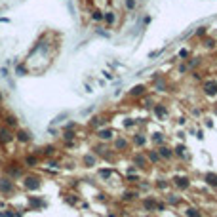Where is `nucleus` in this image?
I'll use <instances>...</instances> for the list:
<instances>
[{
	"mask_svg": "<svg viewBox=\"0 0 217 217\" xmlns=\"http://www.w3.org/2000/svg\"><path fill=\"white\" fill-rule=\"evenodd\" d=\"M15 192V181L10 175L0 177V194L2 196H12Z\"/></svg>",
	"mask_w": 217,
	"mask_h": 217,
	"instance_id": "nucleus-1",
	"label": "nucleus"
},
{
	"mask_svg": "<svg viewBox=\"0 0 217 217\" xmlns=\"http://www.w3.org/2000/svg\"><path fill=\"white\" fill-rule=\"evenodd\" d=\"M69 116V112H63V114H59V116H55L54 120H52V124L55 126V124H59V122H63V118H67Z\"/></svg>",
	"mask_w": 217,
	"mask_h": 217,
	"instance_id": "nucleus-43",
	"label": "nucleus"
},
{
	"mask_svg": "<svg viewBox=\"0 0 217 217\" xmlns=\"http://www.w3.org/2000/svg\"><path fill=\"white\" fill-rule=\"evenodd\" d=\"M154 103H156L154 97H152V95H149V93H145L143 97H141V107H143V109H152Z\"/></svg>",
	"mask_w": 217,
	"mask_h": 217,
	"instance_id": "nucleus-20",
	"label": "nucleus"
},
{
	"mask_svg": "<svg viewBox=\"0 0 217 217\" xmlns=\"http://www.w3.org/2000/svg\"><path fill=\"white\" fill-rule=\"evenodd\" d=\"M23 166H29V168L38 166V156H34V154H25V156H23Z\"/></svg>",
	"mask_w": 217,
	"mask_h": 217,
	"instance_id": "nucleus-21",
	"label": "nucleus"
},
{
	"mask_svg": "<svg viewBox=\"0 0 217 217\" xmlns=\"http://www.w3.org/2000/svg\"><path fill=\"white\" fill-rule=\"evenodd\" d=\"M152 88H154V91H168V80H166V78L160 75V78H158V76L154 78Z\"/></svg>",
	"mask_w": 217,
	"mask_h": 217,
	"instance_id": "nucleus-16",
	"label": "nucleus"
},
{
	"mask_svg": "<svg viewBox=\"0 0 217 217\" xmlns=\"http://www.w3.org/2000/svg\"><path fill=\"white\" fill-rule=\"evenodd\" d=\"M208 34V25H202V27H198L196 31H194V36L196 38H204Z\"/></svg>",
	"mask_w": 217,
	"mask_h": 217,
	"instance_id": "nucleus-37",
	"label": "nucleus"
},
{
	"mask_svg": "<svg viewBox=\"0 0 217 217\" xmlns=\"http://www.w3.org/2000/svg\"><path fill=\"white\" fill-rule=\"evenodd\" d=\"M82 164H84V168H93V166H97V154H93V152L86 154V156L82 158Z\"/></svg>",
	"mask_w": 217,
	"mask_h": 217,
	"instance_id": "nucleus-17",
	"label": "nucleus"
},
{
	"mask_svg": "<svg viewBox=\"0 0 217 217\" xmlns=\"http://www.w3.org/2000/svg\"><path fill=\"white\" fill-rule=\"evenodd\" d=\"M122 6H124V12H135L139 6V0H122Z\"/></svg>",
	"mask_w": 217,
	"mask_h": 217,
	"instance_id": "nucleus-23",
	"label": "nucleus"
},
{
	"mask_svg": "<svg viewBox=\"0 0 217 217\" xmlns=\"http://www.w3.org/2000/svg\"><path fill=\"white\" fill-rule=\"evenodd\" d=\"M162 52H164L162 48H160V50H154V52H151V54H149V59H154V57H158V55H160Z\"/></svg>",
	"mask_w": 217,
	"mask_h": 217,
	"instance_id": "nucleus-45",
	"label": "nucleus"
},
{
	"mask_svg": "<svg viewBox=\"0 0 217 217\" xmlns=\"http://www.w3.org/2000/svg\"><path fill=\"white\" fill-rule=\"evenodd\" d=\"M103 10H99V8H95V10H91V21H95V23H103Z\"/></svg>",
	"mask_w": 217,
	"mask_h": 217,
	"instance_id": "nucleus-26",
	"label": "nucleus"
},
{
	"mask_svg": "<svg viewBox=\"0 0 217 217\" xmlns=\"http://www.w3.org/2000/svg\"><path fill=\"white\" fill-rule=\"evenodd\" d=\"M105 124H107V118H105V116H93V118H91V126L97 128V130L103 128Z\"/></svg>",
	"mask_w": 217,
	"mask_h": 217,
	"instance_id": "nucleus-25",
	"label": "nucleus"
},
{
	"mask_svg": "<svg viewBox=\"0 0 217 217\" xmlns=\"http://www.w3.org/2000/svg\"><path fill=\"white\" fill-rule=\"evenodd\" d=\"M145 93H149L147 84H137V86H133V88L128 91V97H132V99H141Z\"/></svg>",
	"mask_w": 217,
	"mask_h": 217,
	"instance_id": "nucleus-6",
	"label": "nucleus"
},
{
	"mask_svg": "<svg viewBox=\"0 0 217 217\" xmlns=\"http://www.w3.org/2000/svg\"><path fill=\"white\" fill-rule=\"evenodd\" d=\"M103 23L111 29V27H114L116 23H118V13L116 12H112V10H107L105 13H103Z\"/></svg>",
	"mask_w": 217,
	"mask_h": 217,
	"instance_id": "nucleus-12",
	"label": "nucleus"
},
{
	"mask_svg": "<svg viewBox=\"0 0 217 217\" xmlns=\"http://www.w3.org/2000/svg\"><path fill=\"white\" fill-rule=\"evenodd\" d=\"M65 200H67V202H70V204H78L76 194H72V192H67V194H65Z\"/></svg>",
	"mask_w": 217,
	"mask_h": 217,
	"instance_id": "nucleus-41",
	"label": "nucleus"
},
{
	"mask_svg": "<svg viewBox=\"0 0 217 217\" xmlns=\"http://www.w3.org/2000/svg\"><path fill=\"white\" fill-rule=\"evenodd\" d=\"M55 151H57V149L54 147V145H46V147L42 149V154H44V156H54Z\"/></svg>",
	"mask_w": 217,
	"mask_h": 217,
	"instance_id": "nucleus-35",
	"label": "nucleus"
},
{
	"mask_svg": "<svg viewBox=\"0 0 217 217\" xmlns=\"http://www.w3.org/2000/svg\"><path fill=\"white\" fill-rule=\"evenodd\" d=\"M23 189L25 190H38L40 189V177L34 175V173L23 175Z\"/></svg>",
	"mask_w": 217,
	"mask_h": 217,
	"instance_id": "nucleus-3",
	"label": "nucleus"
},
{
	"mask_svg": "<svg viewBox=\"0 0 217 217\" xmlns=\"http://www.w3.org/2000/svg\"><path fill=\"white\" fill-rule=\"evenodd\" d=\"M173 156H181V158H187V154H185V145H175L173 147Z\"/></svg>",
	"mask_w": 217,
	"mask_h": 217,
	"instance_id": "nucleus-31",
	"label": "nucleus"
},
{
	"mask_svg": "<svg viewBox=\"0 0 217 217\" xmlns=\"http://www.w3.org/2000/svg\"><path fill=\"white\" fill-rule=\"evenodd\" d=\"M151 139L156 143V147H158V145H164V133H152Z\"/></svg>",
	"mask_w": 217,
	"mask_h": 217,
	"instance_id": "nucleus-40",
	"label": "nucleus"
},
{
	"mask_svg": "<svg viewBox=\"0 0 217 217\" xmlns=\"http://www.w3.org/2000/svg\"><path fill=\"white\" fill-rule=\"evenodd\" d=\"M15 75H17V76L29 75V67H27V65H17V67H15Z\"/></svg>",
	"mask_w": 217,
	"mask_h": 217,
	"instance_id": "nucleus-32",
	"label": "nucleus"
},
{
	"mask_svg": "<svg viewBox=\"0 0 217 217\" xmlns=\"http://www.w3.org/2000/svg\"><path fill=\"white\" fill-rule=\"evenodd\" d=\"M132 147H135V149H143L145 147V143H147V137H145V133H135V135H132Z\"/></svg>",
	"mask_w": 217,
	"mask_h": 217,
	"instance_id": "nucleus-14",
	"label": "nucleus"
},
{
	"mask_svg": "<svg viewBox=\"0 0 217 217\" xmlns=\"http://www.w3.org/2000/svg\"><path fill=\"white\" fill-rule=\"evenodd\" d=\"M132 164L137 168V170H147V168L151 166L149 160H147V154H145V152H135V154L132 156Z\"/></svg>",
	"mask_w": 217,
	"mask_h": 217,
	"instance_id": "nucleus-5",
	"label": "nucleus"
},
{
	"mask_svg": "<svg viewBox=\"0 0 217 217\" xmlns=\"http://www.w3.org/2000/svg\"><path fill=\"white\" fill-rule=\"evenodd\" d=\"M48 166H50V168H57L59 164H57L55 160H48Z\"/></svg>",
	"mask_w": 217,
	"mask_h": 217,
	"instance_id": "nucleus-48",
	"label": "nucleus"
},
{
	"mask_svg": "<svg viewBox=\"0 0 217 217\" xmlns=\"http://www.w3.org/2000/svg\"><path fill=\"white\" fill-rule=\"evenodd\" d=\"M124 126H126V128H130V126H135V120H133V118H126Z\"/></svg>",
	"mask_w": 217,
	"mask_h": 217,
	"instance_id": "nucleus-46",
	"label": "nucleus"
},
{
	"mask_svg": "<svg viewBox=\"0 0 217 217\" xmlns=\"http://www.w3.org/2000/svg\"><path fill=\"white\" fill-rule=\"evenodd\" d=\"M170 181H166V179H156V183H154V187L158 189V190H168L170 189Z\"/></svg>",
	"mask_w": 217,
	"mask_h": 217,
	"instance_id": "nucleus-30",
	"label": "nucleus"
},
{
	"mask_svg": "<svg viewBox=\"0 0 217 217\" xmlns=\"http://www.w3.org/2000/svg\"><path fill=\"white\" fill-rule=\"evenodd\" d=\"M2 217H21V213H19V211H12V209H6V211L2 213Z\"/></svg>",
	"mask_w": 217,
	"mask_h": 217,
	"instance_id": "nucleus-44",
	"label": "nucleus"
},
{
	"mask_svg": "<svg viewBox=\"0 0 217 217\" xmlns=\"http://www.w3.org/2000/svg\"><path fill=\"white\" fill-rule=\"evenodd\" d=\"M190 57V50L189 48H183V50H179V54H177V59H183V61H187Z\"/></svg>",
	"mask_w": 217,
	"mask_h": 217,
	"instance_id": "nucleus-38",
	"label": "nucleus"
},
{
	"mask_svg": "<svg viewBox=\"0 0 217 217\" xmlns=\"http://www.w3.org/2000/svg\"><path fill=\"white\" fill-rule=\"evenodd\" d=\"M130 147H132V141L124 135H116L112 139V151L114 152H126V151H130Z\"/></svg>",
	"mask_w": 217,
	"mask_h": 217,
	"instance_id": "nucleus-2",
	"label": "nucleus"
},
{
	"mask_svg": "<svg viewBox=\"0 0 217 217\" xmlns=\"http://www.w3.org/2000/svg\"><path fill=\"white\" fill-rule=\"evenodd\" d=\"M164 209H166V204H164V202H158V204H156V211H164Z\"/></svg>",
	"mask_w": 217,
	"mask_h": 217,
	"instance_id": "nucleus-47",
	"label": "nucleus"
},
{
	"mask_svg": "<svg viewBox=\"0 0 217 217\" xmlns=\"http://www.w3.org/2000/svg\"><path fill=\"white\" fill-rule=\"evenodd\" d=\"M204 181H206L209 187H217V173H206V175H204Z\"/></svg>",
	"mask_w": 217,
	"mask_h": 217,
	"instance_id": "nucleus-29",
	"label": "nucleus"
},
{
	"mask_svg": "<svg viewBox=\"0 0 217 217\" xmlns=\"http://www.w3.org/2000/svg\"><path fill=\"white\" fill-rule=\"evenodd\" d=\"M185 217H202V211L194 206H187L185 208Z\"/></svg>",
	"mask_w": 217,
	"mask_h": 217,
	"instance_id": "nucleus-24",
	"label": "nucleus"
},
{
	"mask_svg": "<svg viewBox=\"0 0 217 217\" xmlns=\"http://www.w3.org/2000/svg\"><path fill=\"white\" fill-rule=\"evenodd\" d=\"M75 137H76L75 130H65V132H63V139H65V141H69V143L75 141Z\"/></svg>",
	"mask_w": 217,
	"mask_h": 217,
	"instance_id": "nucleus-33",
	"label": "nucleus"
},
{
	"mask_svg": "<svg viewBox=\"0 0 217 217\" xmlns=\"http://www.w3.org/2000/svg\"><path fill=\"white\" fill-rule=\"evenodd\" d=\"M6 172H8L10 177H15V175H21V173H23V168H21L19 164H12V166L6 168Z\"/></svg>",
	"mask_w": 217,
	"mask_h": 217,
	"instance_id": "nucleus-22",
	"label": "nucleus"
},
{
	"mask_svg": "<svg viewBox=\"0 0 217 217\" xmlns=\"http://www.w3.org/2000/svg\"><path fill=\"white\" fill-rule=\"evenodd\" d=\"M151 111H152V114H154L156 118H160V120L168 118V114H170V109H168V105H166V103H154Z\"/></svg>",
	"mask_w": 217,
	"mask_h": 217,
	"instance_id": "nucleus-7",
	"label": "nucleus"
},
{
	"mask_svg": "<svg viewBox=\"0 0 217 217\" xmlns=\"http://www.w3.org/2000/svg\"><path fill=\"white\" fill-rule=\"evenodd\" d=\"M156 204H158V200L152 198V196H147V198L141 202V206H143L145 211H156Z\"/></svg>",
	"mask_w": 217,
	"mask_h": 217,
	"instance_id": "nucleus-15",
	"label": "nucleus"
},
{
	"mask_svg": "<svg viewBox=\"0 0 217 217\" xmlns=\"http://www.w3.org/2000/svg\"><path fill=\"white\" fill-rule=\"evenodd\" d=\"M166 202L170 204V206H177V204L181 202V198H179L177 194H168V196H166Z\"/></svg>",
	"mask_w": 217,
	"mask_h": 217,
	"instance_id": "nucleus-34",
	"label": "nucleus"
},
{
	"mask_svg": "<svg viewBox=\"0 0 217 217\" xmlns=\"http://www.w3.org/2000/svg\"><path fill=\"white\" fill-rule=\"evenodd\" d=\"M13 141V132L8 128V126H0V145H8Z\"/></svg>",
	"mask_w": 217,
	"mask_h": 217,
	"instance_id": "nucleus-10",
	"label": "nucleus"
},
{
	"mask_svg": "<svg viewBox=\"0 0 217 217\" xmlns=\"http://www.w3.org/2000/svg\"><path fill=\"white\" fill-rule=\"evenodd\" d=\"M95 135H97V139L99 141H111V139H114L116 137V133H114V130L112 128H99L97 132H95Z\"/></svg>",
	"mask_w": 217,
	"mask_h": 217,
	"instance_id": "nucleus-9",
	"label": "nucleus"
},
{
	"mask_svg": "<svg viewBox=\"0 0 217 217\" xmlns=\"http://www.w3.org/2000/svg\"><path fill=\"white\" fill-rule=\"evenodd\" d=\"M190 69H189V65H187V61H183V63H179L177 65V75H187Z\"/></svg>",
	"mask_w": 217,
	"mask_h": 217,
	"instance_id": "nucleus-39",
	"label": "nucleus"
},
{
	"mask_svg": "<svg viewBox=\"0 0 217 217\" xmlns=\"http://www.w3.org/2000/svg\"><path fill=\"white\" fill-rule=\"evenodd\" d=\"M202 44H204V48H215V40L213 38H202Z\"/></svg>",
	"mask_w": 217,
	"mask_h": 217,
	"instance_id": "nucleus-42",
	"label": "nucleus"
},
{
	"mask_svg": "<svg viewBox=\"0 0 217 217\" xmlns=\"http://www.w3.org/2000/svg\"><path fill=\"white\" fill-rule=\"evenodd\" d=\"M145 154H147V160H149V164H151V166H156V164L160 162V154H158V151H156V149H151V151H147Z\"/></svg>",
	"mask_w": 217,
	"mask_h": 217,
	"instance_id": "nucleus-18",
	"label": "nucleus"
},
{
	"mask_svg": "<svg viewBox=\"0 0 217 217\" xmlns=\"http://www.w3.org/2000/svg\"><path fill=\"white\" fill-rule=\"evenodd\" d=\"M156 151H158V154H160V160H172V158H173V149L166 147V145H158Z\"/></svg>",
	"mask_w": 217,
	"mask_h": 217,
	"instance_id": "nucleus-13",
	"label": "nucleus"
},
{
	"mask_svg": "<svg viewBox=\"0 0 217 217\" xmlns=\"http://www.w3.org/2000/svg\"><path fill=\"white\" fill-rule=\"evenodd\" d=\"M200 61H202V59H200V57H192V59H190V57H189V59H187V65H189V69H190V70H192V69H196V67H198V65H200Z\"/></svg>",
	"mask_w": 217,
	"mask_h": 217,
	"instance_id": "nucleus-36",
	"label": "nucleus"
},
{
	"mask_svg": "<svg viewBox=\"0 0 217 217\" xmlns=\"http://www.w3.org/2000/svg\"><path fill=\"white\" fill-rule=\"evenodd\" d=\"M2 122H4V126H8L10 130H12V128L17 130V118H15L13 114H4V116H2Z\"/></svg>",
	"mask_w": 217,
	"mask_h": 217,
	"instance_id": "nucleus-19",
	"label": "nucleus"
},
{
	"mask_svg": "<svg viewBox=\"0 0 217 217\" xmlns=\"http://www.w3.org/2000/svg\"><path fill=\"white\" fill-rule=\"evenodd\" d=\"M170 183H172L175 189H179V190H187V189L190 187V179H189L187 175H175Z\"/></svg>",
	"mask_w": 217,
	"mask_h": 217,
	"instance_id": "nucleus-8",
	"label": "nucleus"
},
{
	"mask_svg": "<svg viewBox=\"0 0 217 217\" xmlns=\"http://www.w3.org/2000/svg\"><path fill=\"white\" fill-rule=\"evenodd\" d=\"M97 175H99L101 179H105V181H107V179H111V177L114 175V170H112V168H107V170H99V172H97Z\"/></svg>",
	"mask_w": 217,
	"mask_h": 217,
	"instance_id": "nucleus-28",
	"label": "nucleus"
},
{
	"mask_svg": "<svg viewBox=\"0 0 217 217\" xmlns=\"http://www.w3.org/2000/svg\"><path fill=\"white\" fill-rule=\"evenodd\" d=\"M122 200H124V202H133V200H137V192H135V190H124V192H122Z\"/></svg>",
	"mask_w": 217,
	"mask_h": 217,
	"instance_id": "nucleus-27",
	"label": "nucleus"
},
{
	"mask_svg": "<svg viewBox=\"0 0 217 217\" xmlns=\"http://www.w3.org/2000/svg\"><path fill=\"white\" fill-rule=\"evenodd\" d=\"M4 101V95H2V91H0V103H2Z\"/></svg>",
	"mask_w": 217,
	"mask_h": 217,
	"instance_id": "nucleus-49",
	"label": "nucleus"
},
{
	"mask_svg": "<svg viewBox=\"0 0 217 217\" xmlns=\"http://www.w3.org/2000/svg\"><path fill=\"white\" fill-rule=\"evenodd\" d=\"M13 139H15L17 143H21V145H27V143H31V133H29L27 130L17 128L15 133H13Z\"/></svg>",
	"mask_w": 217,
	"mask_h": 217,
	"instance_id": "nucleus-11",
	"label": "nucleus"
},
{
	"mask_svg": "<svg viewBox=\"0 0 217 217\" xmlns=\"http://www.w3.org/2000/svg\"><path fill=\"white\" fill-rule=\"evenodd\" d=\"M202 93L206 97H215L217 95V78H206L202 82Z\"/></svg>",
	"mask_w": 217,
	"mask_h": 217,
	"instance_id": "nucleus-4",
	"label": "nucleus"
}]
</instances>
